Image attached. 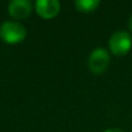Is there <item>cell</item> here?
<instances>
[{"label":"cell","instance_id":"cell-6","mask_svg":"<svg viewBox=\"0 0 132 132\" xmlns=\"http://www.w3.org/2000/svg\"><path fill=\"white\" fill-rule=\"evenodd\" d=\"M75 8L79 12H84V13H89L93 12L100 6V1L98 0H77L74 2Z\"/></svg>","mask_w":132,"mask_h":132},{"label":"cell","instance_id":"cell-4","mask_svg":"<svg viewBox=\"0 0 132 132\" xmlns=\"http://www.w3.org/2000/svg\"><path fill=\"white\" fill-rule=\"evenodd\" d=\"M8 14L15 21L24 20L32 11V4L29 0H12L8 4Z\"/></svg>","mask_w":132,"mask_h":132},{"label":"cell","instance_id":"cell-1","mask_svg":"<svg viewBox=\"0 0 132 132\" xmlns=\"http://www.w3.org/2000/svg\"><path fill=\"white\" fill-rule=\"evenodd\" d=\"M27 36L24 26L18 21H7L0 26V38L8 44L22 42Z\"/></svg>","mask_w":132,"mask_h":132},{"label":"cell","instance_id":"cell-8","mask_svg":"<svg viewBox=\"0 0 132 132\" xmlns=\"http://www.w3.org/2000/svg\"><path fill=\"white\" fill-rule=\"evenodd\" d=\"M129 28L132 30V15L130 16V19H129Z\"/></svg>","mask_w":132,"mask_h":132},{"label":"cell","instance_id":"cell-5","mask_svg":"<svg viewBox=\"0 0 132 132\" xmlns=\"http://www.w3.org/2000/svg\"><path fill=\"white\" fill-rule=\"evenodd\" d=\"M35 9L41 18L50 20L59 13L60 2L57 0H37L35 2Z\"/></svg>","mask_w":132,"mask_h":132},{"label":"cell","instance_id":"cell-9","mask_svg":"<svg viewBox=\"0 0 132 132\" xmlns=\"http://www.w3.org/2000/svg\"><path fill=\"white\" fill-rule=\"evenodd\" d=\"M131 132H132V131H131Z\"/></svg>","mask_w":132,"mask_h":132},{"label":"cell","instance_id":"cell-7","mask_svg":"<svg viewBox=\"0 0 132 132\" xmlns=\"http://www.w3.org/2000/svg\"><path fill=\"white\" fill-rule=\"evenodd\" d=\"M103 132H123V131H122L121 129H118V128H112V129H108V130H105Z\"/></svg>","mask_w":132,"mask_h":132},{"label":"cell","instance_id":"cell-2","mask_svg":"<svg viewBox=\"0 0 132 132\" xmlns=\"http://www.w3.org/2000/svg\"><path fill=\"white\" fill-rule=\"evenodd\" d=\"M132 46V37L128 31H116L109 39V48L115 56H124Z\"/></svg>","mask_w":132,"mask_h":132},{"label":"cell","instance_id":"cell-3","mask_svg":"<svg viewBox=\"0 0 132 132\" xmlns=\"http://www.w3.org/2000/svg\"><path fill=\"white\" fill-rule=\"evenodd\" d=\"M110 56L105 49L97 48L90 53L88 58V67L94 74H102L108 68Z\"/></svg>","mask_w":132,"mask_h":132}]
</instances>
